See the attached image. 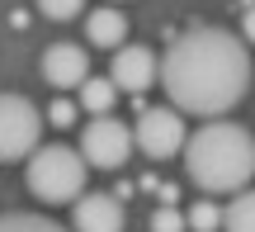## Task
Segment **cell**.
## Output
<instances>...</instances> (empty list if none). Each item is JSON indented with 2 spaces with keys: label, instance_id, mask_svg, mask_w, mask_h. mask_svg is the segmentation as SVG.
<instances>
[{
  "label": "cell",
  "instance_id": "6da1fadb",
  "mask_svg": "<svg viewBox=\"0 0 255 232\" xmlns=\"http://www.w3.org/2000/svg\"><path fill=\"white\" fill-rule=\"evenodd\" d=\"M251 52L237 33L218 24H194L180 38H170L161 57V85L170 109L199 114V119H222L227 109H237V100L251 90Z\"/></svg>",
  "mask_w": 255,
  "mask_h": 232
},
{
  "label": "cell",
  "instance_id": "7a4b0ae2",
  "mask_svg": "<svg viewBox=\"0 0 255 232\" xmlns=\"http://www.w3.org/2000/svg\"><path fill=\"white\" fill-rule=\"evenodd\" d=\"M184 176L203 190V195H232L251 185L255 176V138L251 128L232 119H213L184 142Z\"/></svg>",
  "mask_w": 255,
  "mask_h": 232
},
{
  "label": "cell",
  "instance_id": "3957f363",
  "mask_svg": "<svg viewBox=\"0 0 255 232\" xmlns=\"http://www.w3.org/2000/svg\"><path fill=\"white\" fill-rule=\"evenodd\" d=\"M28 195L43 199V204H76V199L85 195V157L76 147H66V142H47V147H38L33 157H28Z\"/></svg>",
  "mask_w": 255,
  "mask_h": 232
},
{
  "label": "cell",
  "instance_id": "277c9868",
  "mask_svg": "<svg viewBox=\"0 0 255 232\" xmlns=\"http://www.w3.org/2000/svg\"><path fill=\"white\" fill-rule=\"evenodd\" d=\"M43 114L24 95H0V161H28L43 147Z\"/></svg>",
  "mask_w": 255,
  "mask_h": 232
},
{
  "label": "cell",
  "instance_id": "5b68a950",
  "mask_svg": "<svg viewBox=\"0 0 255 232\" xmlns=\"http://www.w3.org/2000/svg\"><path fill=\"white\" fill-rule=\"evenodd\" d=\"M132 138H137V152L151 161H170L184 152L189 142V128H184V114L170 109V104H156V109H142L132 123Z\"/></svg>",
  "mask_w": 255,
  "mask_h": 232
},
{
  "label": "cell",
  "instance_id": "8992f818",
  "mask_svg": "<svg viewBox=\"0 0 255 232\" xmlns=\"http://www.w3.org/2000/svg\"><path fill=\"white\" fill-rule=\"evenodd\" d=\"M137 138L132 128H128L123 119H114V114H104V119H90L85 123V138H81V157L85 166H100V171H119L128 157H132Z\"/></svg>",
  "mask_w": 255,
  "mask_h": 232
},
{
  "label": "cell",
  "instance_id": "52a82bcc",
  "mask_svg": "<svg viewBox=\"0 0 255 232\" xmlns=\"http://www.w3.org/2000/svg\"><path fill=\"white\" fill-rule=\"evenodd\" d=\"M156 76H161V62H156V52L142 47V43H123L119 52H114V62H109V81L119 85V90H132V95H142Z\"/></svg>",
  "mask_w": 255,
  "mask_h": 232
},
{
  "label": "cell",
  "instance_id": "ba28073f",
  "mask_svg": "<svg viewBox=\"0 0 255 232\" xmlns=\"http://www.w3.org/2000/svg\"><path fill=\"white\" fill-rule=\"evenodd\" d=\"M43 81L52 90H81L90 81V62H85L81 43H52L43 47Z\"/></svg>",
  "mask_w": 255,
  "mask_h": 232
},
{
  "label": "cell",
  "instance_id": "9c48e42d",
  "mask_svg": "<svg viewBox=\"0 0 255 232\" xmlns=\"http://www.w3.org/2000/svg\"><path fill=\"white\" fill-rule=\"evenodd\" d=\"M71 232H123V204L119 195L85 190L71 204Z\"/></svg>",
  "mask_w": 255,
  "mask_h": 232
},
{
  "label": "cell",
  "instance_id": "30bf717a",
  "mask_svg": "<svg viewBox=\"0 0 255 232\" xmlns=\"http://www.w3.org/2000/svg\"><path fill=\"white\" fill-rule=\"evenodd\" d=\"M85 38H90L95 47H123V38H128L123 9H114V5L90 9V14H85Z\"/></svg>",
  "mask_w": 255,
  "mask_h": 232
},
{
  "label": "cell",
  "instance_id": "8fae6325",
  "mask_svg": "<svg viewBox=\"0 0 255 232\" xmlns=\"http://www.w3.org/2000/svg\"><path fill=\"white\" fill-rule=\"evenodd\" d=\"M114 100H119V85H114L109 76H90V81L81 85V109H90L95 119H104V114L114 109Z\"/></svg>",
  "mask_w": 255,
  "mask_h": 232
},
{
  "label": "cell",
  "instance_id": "7c38bea8",
  "mask_svg": "<svg viewBox=\"0 0 255 232\" xmlns=\"http://www.w3.org/2000/svg\"><path fill=\"white\" fill-rule=\"evenodd\" d=\"M222 232H255V190H241L222 209Z\"/></svg>",
  "mask_w": 255,
  "mask_h": 232
},
{
  "label": "cell",
  "instance_id": "4fadbf2b",
  "mask_svg": "<svg viewBox=\"0 0 255 232\" xmlns=\"http://www.w3.org/2000/svg\"><path fill=\"white\" fill-rule=\"evenodd\" d=\"M0 232H71L47 214H0Z\"/></svg>",
  "mask_w": 255,
  "mask_h": 232
},
{
  "label": "cell",
  "instance_id": "5bb4252c",
  "mask_svg": "<svg viewBox=\"0 0 255 232\" xmlns=\"http://www.w3.org/2000/svg\"><path fill=\"white\" fill-rule=\"evenodd\" d=\"M189 228H194V232H218V228H222V209L208 204V199H199V204L189 209Z\"/></svg>",
  "mask_w": 255,
  "mask_h": 232
},
{
  "label": "cell",
  "instance_id": "9a60e30c",
  "mask_svg": "<svg viewBox=\"0 0 255 232\" xmlns=\"http://www.w3.org/2000/svg\"><path fill=\"white\" fill-rule=\"evenodd\" d=\"M38 9H43L47 19H76L85 9V0H38Z\"/></svg>",
  "mask_w": 255,
  "mask_h": 232
},
{
  "label": "cell",
  "instance_id": "2e32d148",
  "mask_svg": "<svg viewBox=\"0 0 255 232\" xmlns=\"http://www.w3.org/2000/svg\"><path fill=\"white\" fill-rule=\"evenodd\" d=\"M184 228H189V218L175 214V209H156L151 214V232H184Z\"/></svg>",
  "mask_w": 255,
  "mask_h": 232
},
{
  "label": "cell",
  "instance_id": "e0dca14e",
  "mask_svg": "<svg viewBox=\"0 0 255 232\" xmlns=\"http://www.w3.org/2000/svg\"><path fill=\"white\" fill-rule=\"evenodd\" d=\"M47 119H52V128H71L76 123V104L71 100H52L47 104Z\"/></svg>",
  "mask_w": 255,
  "mask_h": 232
},
{
  "label": "cell",
  "instance_id": "ac0fdd59",
  "mask_svg": "<svg viewBox=\"0 0 255 232\" xmlns=\"http://www.w3.org/2000/svg\"><path fill=\"white\" fill-rule=\"evenodd\" d=\"M241 38L255 43V5H246V14H241Z\"/></svg>",
  "mask_w": 255,
  "mask_h": 232
},
{
  "label": "cell",
  "instance_id": "d6986e66",
  "mask_svg": "<svg viewBox=\"0 0 255 232\" xmlns=\"http://www.w3.org/2000/svg\"><path fill=\"white\" fill-rule=\"evenodd\" d=\"M109 5H114V0H109Z\"/></svg>",
  "mask_w": 255,
  "mask_h": 232
}]
</instances>
